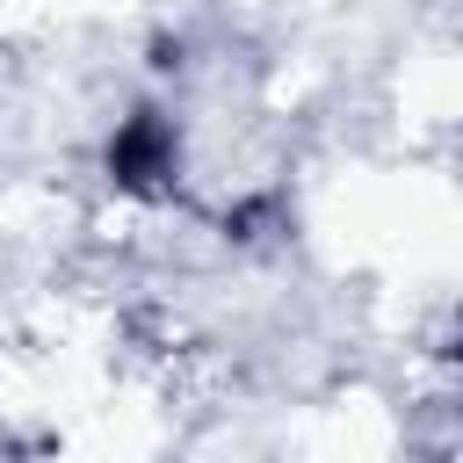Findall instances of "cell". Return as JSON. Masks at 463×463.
<instances>
[{
  "label": "cell",
  "instance_id": "1",
  "mask_svg": "<svg viewBox=\"0 0 463 463\" xmlns=\"http://www.w3.org/2000/svg\"><path fill=\"white\" fill-rule=\"evenodd\" d=\"M181 174V137H174V116L166 109H130L109 137V181L130 188V195H166Z\"/></svg>",
  "mask_w": 463,
  "mask_h": 463
}]
</instances>
